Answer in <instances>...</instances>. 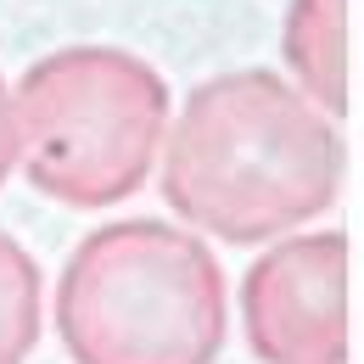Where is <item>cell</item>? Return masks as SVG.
Returning <instances> with one entry per match:
<instances>
[{
  "label": "cell",
  "instance_id": "obj_1",
  "mask_svg": "<svg viewBox=\"0 0 364 364\" xmlns=\"http://www.w3.org/2000/svg\"><path fill=\"white\" fill-rule=\"evenodd\" d=\"M348 151L331 118L264 68L196 85L163 151V191L225 241H269L331 208Z\"/></svg>",
  "mask_w": 364,
  "mask_h": 364
},
{
  "label": "cell",
  "instance_id": "obj_2",
  "mask_svg": "<svg viewBox=\"0 0 364 364\" xmlns=\"http://www.w3.org/2000/svg\"><path fill=\"white\" fill-rule=\"evenodd\" d=\"M73 364H213L225 342V274L180 225L118 219L85 235L56 286Z\"/></svg>",
  "mask_w": 364,
  "mask_h": 364
},
{
  "label": "cell",
  "instance_id": "obj_3",
  "mask_svg": "<svg viewBox=\"0 0 364 364\" xmlns=\"http://www.w3.org/2000/svg\"><path fill=\"white\" fill-rule=\"evenodd\" d=\"M168 129L163 79L112 46H73L34 62L11 95L17 163L68 208L124 202L157 163Z\"/></svg>",
  "mask_w": 364,
  "mask_h": 364
},
{
  "label": "cell",
  "instance_id": "obj_4",
  "mask_svg": "<svg viewBox=\"0 0 364 364\" xmlns=\"http://www.w3.org/2000/svg\"><path fill=\"white\" fill-rule=\"evenodd\" d=\"M241 325L264 364L348 359V235L314 230L264 252L241 286Z\"/></svg>",
  "mask_w": 364,
  "mask_h": 364
},
{
  "label": "cell",
  "instance_id": "obj_5",
  "mask_svg": "<svg viewBox=\"0 0 364 364\" xmlns=\"http://www.w3.org/2000/svg\"><path fill=\"white\" fill-rule=\"evenodd\" d=\"M286 62L303 101L342 118L348 112V0H297L286 17Z\"/></svg>",
  "mask_w": 364,
  "mask_h": 364
},
{
  "label": "cell",
  "instance_id": "obj_6",
  "mask_svg": "<svg viewBox=\"0 0 364 364\" xmlns=\"http://www.w3.org/2000/svg\"><path fill=\"white\" fill-rule=\"evenodd\" d=\"M40 336V269L0 230V364H23Z\"/></svg>",
  "mask_w": 364,
  "mask_h": 364
},
{
  "label": "cell",
  "instance_id": "obj_7",
  "mask_svg": "<svg viewBox=\"0 0 364 364\" xmlns=\"http://www.w3.org/2000/svg\"><path fill=\"white\" fill-rule=\"evenodd\" d=\"M11 163H17V140H11V95L0 85V180L11 174Z\"/></svg>",
  "mask_w": 364,
  "mask_h": 364
}]
</instances>
